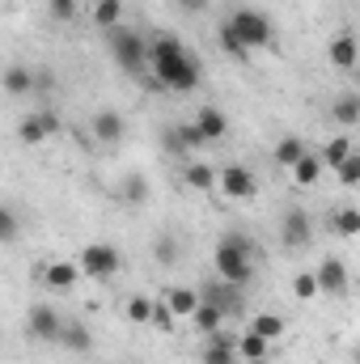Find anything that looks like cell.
<instances>
[{
	"instance_id": "obj_1",
	"label": "cell",
	"mask_w": 360,
	"mask_h": 364,
	"mask_svg": "<svg viewBox=\"0 0 360 364\" xmlns=\"http://www.w3.org/2000/svg\"><path fill=\"white\" fill-rule=\"evenodd\" d=\"M149 73L157 77V85L170 93H191L199 85V60L182 47L179 34H157L149 38Z\"/></svg>"
},
{
	"instance_id": "obj_2",
	"label": "cell",
	"mask_w": 360,
	"mask_h": 364,
	"mask_svg": "<svg viewBox=\"0 0 360 364\" xmlns=\"http://www.w3.org/2000/svg\"><path fill=\"white\" fill-rule=\"evenodd\" d=\"M212 267L225 284H238L246 288L255 279V242L246 233H225L216 246H212Z\"/></svg>"
},
{
	"instance_id": "obj_3",
	"label": "cell",
	"mask_w": 360,
	"mask_h": 364,
	"mask_svg": "<svg viewBox=\"0 0 360 364\" xmlns=\"http://www.w3.org/2000/svg\"><path fill=\"white\" fill-rule=\"evenodd\" d=\"M106 51H110V60L123 73H132V77H144L149 73V38L140 30H132V26L106 30Z\"/></svg>"
},
{
	"instance_id": "obj_4",
	"label": "cell",
	"mask_w": 360,
	"mask_h": 364,
	"mask_svg": "<svg viewBox=\"0 0 360 364\" xmlns=\"http://www.w3.org/2000/svg\"><path fill=\"white\" fill-rule=\"evenodd\" d=\"M229 26L238 30V38L246 43V51H259V47H271L275 43V26H271L268 13H259V9H233L229 13Z\"/></svg>"
},
{
	"instance_id": "obj_5",
	"label": "cell",
	"mask_w": 360,
	"mask_h": 364,
	"mask_svg": "<svg viewBox=\"0 0 360 364\" xmlns=\"http://www.w3.org/2000/svg\"><path fill=\"white\" fill-rule=\"evenodd\" d=\"M77 263H81V272L90 275V279H110V275H119V267H123V255L110 242H90V246H81Z\"/></svg>"
},
{
	"instance_id": "obj_6",
	"label": "cell",
	"mask_w": 360,
	"mask_h": 364,
	"mask_svg": "<svg viewBox=\"0 0 360 364\" xmlns=\"http://www.w3.org/2000/svg\"><path fill=\"white\" fill-rule=\"evenodd\" d=\"M64 326H68V318H60V309H51V305H30V314H26V335L38 343H60Z\"/></svg>"
},
{
	"instance_id": "obj_7",
	"label": "cell",
	"mask_w": 360,
	"mask_h": 364,
	"mask_svg": "<svg viewBox=\"0 0 360 364\" xmlns=\"http://www.w3.org/2000/svg\"><path fill=\"white\" fill-rule=\"evenodd\" d=\"M60 114L55 110H34V114H26L21 123H17V140L26 144V149H34V144H43V140H51V136H60Z\"/></svg>"
},
{
	"instance_id": "obj_8",
	"label": "cell",
	"mask_w": 360,
	"mask_h": 364,
	"mask_svg": "<svg viewBox=\"0 0 360 364\" xmlns=\"http://www.w3.org/2000/svg\"><path fill=\"white\" fill-rule=\"evenodd\" d=\"M280 242L288 250H305L314 242V220H309L305 208H284V216H280Z\"/></svg>"
},
{
	"instance_id": "obj_9",
	"label": "cell",
	"mask_w": 360,
	"mask_h": 364,
	"mask_svg": "<svg viewBox=\"0 0 360 364\" xmlns=\"http://www.w3.org/2000/svg\"><path fill=\"white\" fill-rule=\"evenodd\" d=\"M225 199H255L259 195V178H255V170L250 166H225L221 170V186H216Z\"/></svg>"
},
{
	"instance_id": "obj_10",
	"label": "cell",
	"mask_w": 360,
	"mask_h": 364,
	"mask_svg": "<svg viewBox=\"0 0 360 364\" xmlns=\"http://www.w3.org/2000/svg\"><path fill=\"white\" fill-rule=\"evenodd\" d=\"M199 301H208V305L225 309V318H238V314H242V305H246V301H242V288H238V284H225L221 275H216L212 284H203V288H199Z\"/></svg>"
},
{
	"instance_id": "obj_11",
	"label": "cell",
	"mask_w": 360,
	"mask_h": 364,
	"mask_svg": "<svg viewBox=\"0 0 360 364\" xmlns=\"http://www.w3.org/2000/svg\"><path fill=\"white\" fill-rule=\"evenodd\" d=\"M314 275H318V288H322V296H344L348 292V263L339 259V255H327L318 267H314Z\"/></svg>"
},
{
	"instance_id": "obj_12",
	"label": "cell",
	"mask_w": 360,
	"mask_h": 364,
	"mask_svg": "<svg viewBox=\"0 0 360 364\" xmlns=\"http://www.w3.org/2000/svg\"><path fill=\"white\" fill-rule=\"evenodd\" d=\"M90 132H93V140H97L102 149H110V144H119V140L127 136V123H123V114H119L115 106H102V110L90 119Z\"/></svg>"
},
{
	"instance_id": "obj_13",
	"label": "cell",
	"mask_w": 360,
	"mask_h": 364,
	"mask_svg": "<svg viewBox=\"0 0 360 364\" xmlns=\"http://www.w3.org/2000/svg\"><path fill=\"white\" fill-rule=\"evenodd\" d=\"M238 335L233 331H216L203 339V352H199V364H238Z\"/></svg>"
},
{
	"instance_id": "obj_14",
	"label": "cell",
	"mask_w": 360,
	"mask_h": 364,
	"mask_svg": "<svg viewBox=\"0 0 360 364\" xmlns=\"http://www.w3.org/2000/svg\"><path fill=\"white\" fill-rule=\"evenodd\" d=\"M81 263H68V259H55V263H47V267H38V279L51 288V292H73L77 284H81Z\"/></svg>"
},
{
	"instance_id": "obj_15",
	"label": "cell",
	"mask_w": 360,
	"mask_h": 364,
	"mask_svg": "<svg viewBox=\"0 0 360 364\" xmlns=\"http://www.w3.org/2000/svg\"><path fill=\"white\" fill-rule=\"evenodd\" d=\"M327 60H331V68H339V73H356L360 68V38L356 34H335V38L327 43Z\"/></svg>"
},
{
	"instance_id": "obj_16",
	"label": "cell",
	"mask_w": 360,
	"mask_h": 364,
	"mask_svg": "<svg viewBox=\"0 0 360 364\" xmlns=\"http://www.w3.org/2000/svg\"><path fill=\"white\" fill-rule=\"evenodd\" d=\"M195 127L203 132V140H208V144L229 136V119H225V110H221V106H199V110H195Z\"/></svg>"
},
{
	"instance_id": "obj_17",
	"label": "cell",
	"mask_w": 360,
	"mask_h": 364,
	"mask_svg": "<svg viewBox=\"0 0 360 364\" xmlns=\"http://www.w3.org/2000/svg\"><path fill=\"white\" fill-rule=\"evenodd\" d=\"M60 348L73 352V356H90L93 352V331L85 326V322L68 318V326H64V335H60Z\"/></svg>"
},
{
	"instance_id": "obj_18",
	"label": "cell",
	"mask_w": 360,
	"mask_h": 364,
	"mask_svg": "<svg viewBox=\"0 0 360 364\" xmlns=\"http://www.w3.org/2000/svg\"><path fill=\"white\" fill-rule=\"evenodd\" d=\"M305 153H309V144H305L301 136H280V140H275V149H271V161H275V166H284V170H292Z\"/></svg>"
},
{
	"instance_id": "obj_19",
	"label": "cell",
	"mask_w": 360,
	"mask_h": 364,
	"mask_svg": "<svg viewBox=\"0 0 360 364\" xmlns=\"http://www.w3.org/2000/svg\"><path fill=\"white\" fill-rule=\"evenodd\" d=\"M38 85V73H30L26 64H9L4 68V93L9 97H26V93H34Z\"/></svg>"
},
{
	"instance_id": "obj_20",
	"label": "cell",
	"mask_w": 360,
	"mask_h": 364,
	"mask_svg": "<svg viewBox=\"0 0 360 364\" xmlns=\"http://www.w3.org/2000/svg\"><path fill=\"white\" fill-rule=\"evenodd\" d=\"M182 178H186L191 191H203V195H208V191H216V186H221V170H216V166H208V161H191V166L182 170Z\"/></svg>"
},
{
	"instance_id": "obj_21",
	"label": "cell",
	"mask_w": 360,
	"mask_h": 364,
	"mask_svg": "<svg viewBox=\"0 0 360 364\" xmlns=\"http://www.w3.org/2000/svg\"><path fill=\"white\" fill-rule=\"evenodd\" d=\"M225 322H229V318H225V309H216V305H208V301H199V309L191 314V326H195L203 339H208V335H216V331H225Z\"/></svg>"
},
{
	"instance_id": "obj_22",
	"label": "cell",
	"mask_w": 360,
	"mask_h": 364,
	"mask_svg": "<svg viewBox=\"0 0 360 364\" xmlns=\"http://www.w3.org/2000/svg\"><path fill=\"white\" fill-rule=\"evenodd\" d=\"M238 356L250 360V364H263L271 356V339H263L259 331H242L238 335Z\"/></svg>"
},
{
	"instance_id": "obj_23",
	"label": "cell",
	"mask_w": 360,
	"mask_h": 364,
	"mask_svg": "<svg viewBox=\"0 0 360 364\" xmlns=\"http://www.w3.org/2000/svg\"><path fill=\"white\" fill-rule=\"evenodd\" d=\"M322 170H327L322 153H314V149H309V153H305V157H301L288 174H292V182H297V186H314V182L322 178Z\"/></svg>"
},
{
	"instance_id": "obj_24",
	"label": "cell",
	"mask_w": 360,
	"mask_h": 364,
	"mask_svg": "<svg viewBox=\"0 0 360 364\" xmlns=\"http://www.w3.org/2000/svg\"><path fill=\"white\" fill-rule=\"evenodd\" d=\"M331 119H335L339 127H356L360 123V93H339V97L331 102Z\"/></svg>"
},
{
	"instance_id": "obj_25",
	"label": "cell",
	"mask_w": 360,
	"mask_h": 364,
	"mask_svg": "<svg viewBox=\"0 0 360 364\" xmlns=\"http://www.w3.org/2000/svg\"><path fill=\"white\" fill-rule=\"evenodd\" d=\"M318 153H322L327 170H339V166H344V161H348V157H352L356 149H352V140H348V136H331V140H327V144H322Z\"/></svg>"
},
{
	"instance_id": "obj_26",
	"label": "cell",
	"mask_w": 360,
	"mask_h": 364,
	"mask_svg": "<svg viewBox=\"0 0 360 364\" xmlns=\"http://www.w3.org/2000/svg\"><path fill=\"white\" fill-rule=\"evenodd\" d=\"M166 305L174 309V318H191L199 309V292L195 288H170L166 292Z\"/></svg>"
},
{
	"instance_id": "obj_27",
	"label": "cell",
	"mask_w": 360,
	"mask_h": 364,
	"mask_svg": "<svg viewBox=\"0 0 360 364\" xmlns=\"http://www.w3.org/2000/svg\"><path fill=\"white\" fill-rule=\"evenodd\" d=\"M123 17V0H93V26L97 30H115Z\"/></svg>"
},
{
	"instance_id": "obj_28",
	"label": "cell",
	"mask_w": 360,
	"mask_h": 364,
	"mask_svg": "<svg viewBox=\"0 0 360 364\" xmlns=\"http://www.w3.org/2000/svg\"><path fill=\"white\" fill-rule=\"evenodd\" d=\"M331 229L339 237H360V208H335L331 212Z\"/></svg>"
},
{
	"instance_id": "obj_29",
	"label": "cell",
	"mask_w": 360,
	"mask_h": 364,
	"mask_svg": "<svg viewBox=\"0 0 360 364\" xmlns=\"http://www.w3.org/2000/svg\"><path fill=\"white\" fill-rule=\"evenodd\" d=\"M250 331H259L263 339H271V343H275V339H284L288 322H284L280 314H255V318H250Z\"/></svg>"
},
{
	"instance_id": "obj_30",
	"label": "cell",
	"mask_w": 360,
	"mask_h": 364,
	"mask_svg": "<svg viewBox=\"0 0 360 364\" xmlns=\"http://www.w3.org/2000/svg\"><path fill=\"white\" fill-rule=\"evenodd\" d=\"M153 309H157V301H149V296H132V301H127V322H136V326H153Z\"/></svg>"
},
{
	"instance_id": "obj_31",
	"label": "cell",
	"mask_w": 360,
	"mask_h": 364,
	"mask_svg": "<svg viewBox=\"0 0 360 364\" xmlns=\"http://www.w3.org/2000/svg\"><path fill=\"white\" fill-rule=\"evenodd\" d=\"M292 296H297V301H314V296H322L318 275H314V272H297V275H292Z\"/></svg>"
},
{
	"instance_id": "obj_32",
	"label": "cell",
	"mask_w": 360,
	"mask_h": 364,
	"mask_svg": "<svg viewBox=\"0 0 360 364\" xmlns=\"http://www.w3.org/2000/svg\"><path fill=\"white\" fill-rule=\"evenodd\" d=\"M153 263H157V267H174V263H179V242L162 233V237L153 242Z\"/></svg>"
},
{
	"instance_id": "obj_33",
	"label": "cell",
	"mask_w": 360,
	"mask_h": 364,
	"mask_svg": "<svg viewBox=\"0 0 360 364\" xmlns=\"http://www.w3.org/2000/svg\"><path fill=\"white\" fill-rule=\"evenodd\" d=\"M216 43H221V51H225V55H246V43L238 38V30H233L229 21H221V30H216Z\"/></svg>"
},
{
	"instance_id": "obj_34",
	"label": "cell",
	"mask_w": 360,
	"mask_h": 364,
	"mask_svg": "<svg viewBox=\"0 0 360 364\" xmlns=\"http://www.w3.org/2000/svg\"><path fill=\"white\" fill-rule=\"evenodd\" d=\"M123 199L127 203H149V178L144 174H127L123 178Z\"/></svg>"
},
{
	"instance_id": "obj_35",
	"label": "cell",
	"mask_w": 360,
	"mask_h": 364,
	"mask_svg": "<svg viewBox=\"0 0 360 364\" xmlns=\"http://www.w3.org/2000/svg\"><path fill=\"white\" fill-rule=\"evenodd\" d=\"M162 144H166V153H170V157H186V153H191V144H186V136H182L179 123H170V127L162 132Z\"/></svg>"
},
{
	"instance_id": "obj_36",
	"label": "cell",
	"mask_w": 360,
	"mask_h": 364,
	"mask_svg": "<svg viewBox=\"0 0 360 364\" xmlns=\"http://www.w3.org/2000/svg\"><path fill=\"white\" fill-rule=\"evenodd\" d=\"M335 178H339V186H360V153H352V157L335 170Z\"/></svg>"
},
{
	"instance_id": "obj_37",
	"label": "cell",
	"mask_w": 360,
	"mask_h": 364,
	"mask_svg": "<svg viewBox=\"0 0 360 364\" xmlns=\"http://www.w3.org/2000/svg\"><path fill=\"white\" fill-rule=\"evenodd\" d=\"M17 233H21L17 212H13V208H4V212H0V237H4V246H13V242H17Z\"/></svg>"
},
{
	"instance_id": "obj_38",
	"label": "cell",
	"mask_w": 360,
	"mask_h": 364,
	"mask_svg": "<svg viewBox=\"0 0 360 364\" xmlns=\"http://www.w3.org/2000/svg\"><path fill=\"white\" fill-rule=\"evenodd\" d=\"M47 13H51V21H73L77 17V0H47Z\"/></svg>"
},
{
	"instance_id": "obj_39",
	"label": "cell",
	"mask_w": 360,
	"mask_h": 364,
	"mask_svg": "<svg viewBox=\"0 0 360 364\" xmlns=\"http://www.w3.org/2000/svg\"><path fill=\"white\" fill-rule=\"evenodd\" d=\"M153 326H157V331H170V326H174V309H170L166 301L153 309Z\"/></svg>"
},
{
	"instance_id": "obj_40",
	"label": "cell",
	"mask_w": 360,
	"mask_h": 364,
	"mask_svg": "<svg viewBox=\"0 0 360 364\" xmlns=\"http://www.w3.org/2000/svg\"><path fill=\"white\" fill-rule=\"evenodd\" d=\"M174 4H179L182 13H191V17H199V13H208V4H212V0H174Z\"/></svg>"
},
{
	"instance_id": "obj_41",
	"label": "cell",
	"mask_w": 360,
	"mask_h": 364,
	"mask_svg": "<svg viewBox=\"0 0 360 364\" xmlns=\"http://www.w3.org/2000/svg\"><path fill=\"white\" fill-rule=\"evenodd\" d=\"M34 90H38V93H51V90H55V77H51V73H38V85H34Z\"/></svg>"
},
{
	"instance_id": "obj_42",
	"label": "cell",
	"mask_w": 360,
	"mask_h": 364,
	"mask_svg": "<svg viewBox=\"0 0 360 364\" xmlns=\"http://www.w3.org/2000/svg\"><path fill=\"white\" fill-rule=\"evenodd\" d=\"M352 364H360V348H356V352H352Z\"/></svg>"
}]
</instances>
